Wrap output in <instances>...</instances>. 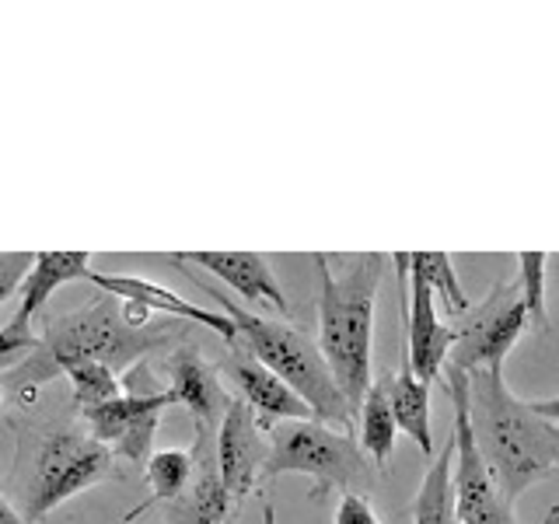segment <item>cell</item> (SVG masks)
<instances>
[{"label":"cell","mask_w":559,"mask_h":524,"mask_svg":"<svg viewBox=\"0 0 559 524\" xmlns=\"http://www.w3.org/2000/svg\"><path fill=\"white\" fill-rule=\"evenodd\" d=\"M319 273V349L336 378L349 409H360L371 374V340H374V301L384 276V255H354L343 273H332L322 252L311 255Z\"/></svg>","instance_id":"7a4b0ae2"},{"label":"cell","mask_w":559,"mask_h":524,"mask_svg":"<svg viewBox=\"0 0 559 524\" xmlns=\"http://www.w3.org/2000/svg\"><path fill=\"white\" fill-rule=\"evenodd\" d=\"M87 284H95L102 294L116 297V301L122 305V311H127V319L133 325H144L147 314H171V319H186V322H197L203 329H210L214 336H221L227 346H238V329L235 322L227 319L224 311H210V308H200L186 301L182 294H175L171 287H162L154 284V279H144V276H127V273H98L92 270L87 273Z\"/></svg>","instance_id":"30bf717a"},{"label":"cell","mask_w":559,"mask_h":524,"mask_svg":"<svg viewBox=\"0 0 559 524\" xmlns=\"http://www.w3.org/2000/svg\"><path fill=\"white\" fill-rule=\"evenodd\" d=\"M546 273L549 255L546 252H518V284L524 308H528V325L549 332V308H546Z\"/></svg>","instance_id":"603a6c76"},{"label":"cell","mask_w":559,"mask_h":524,"mask_svg":"<svg viewBox=\"0 0 559 524\" xmlns=\"http://www.w3.org/2000/svg\"><path fill=\"white\" fill-rule=\"evenodd\" d=\"M549 259H552V255H549ZM552 262H559V255H556V259H552Z\"/></svg>","instance_id":"1f68e13d"},{"label":"cell","mask_w":559,"mask_h":524,"mask_svg":"<svg viewBox=\"0 0 559 524\" xmlns=\"http://www.w3.org/2000/svg\"><path fill=\"white\" fill-rule=\"evenodd\" d=\"M171 266H179L186 276H192L210 297H214V301L224 308L227 319L235 322L241 346L249 349L266 371H273L280 381H284L290 392H297V398L305 402L319 424H329V427L349 433V427H354V409L346 406V398L340 392L336 378H332V371H329L319 343H311L301 329H294L287 322L259 319V314L245 311L224 290H214L210 284H203L186 262H171Z\"/></svg>","instance_id":"3957f363"},{"label":"cell","mask_w":559,"mask_h":524,"mask_svg":"<svg viewBox=\"0 0 559 524\" xmlns=\"http://www.w3.org/2000/svg\"><path fill=\"white\" fill-rule=\"evenodd\" d=\"M270 441V458L262 479L301 472L314 479V497L340 489V493H360L371 483V468L360 444L349 433L319 424V419H284L276 424Z\"/></svg>","instance_id":"277c9868"},{"label":"cell","mask_w":559,"mask_h":524,"mask_svg":"<svg viewBox=\"0 0 559 524\" xmlns=\"http://www.w3.org/2000/svg\"><path fill=\"white\" fill-rule=\"evenodd\" d=\"M454 343L448 364L451 371L476 374L486 367H503L507 354L528 329V308H524L518 276H500L479 305H468L465 314H459Z\"/></svg>","instance_id":"8992f818"},{"label":"cell","mask_w":559,"mask_h":524,"mask_svg":"<svg viewBox=\"0 0 559 524\" xmlns=\"http://www.w3.org/2000/svg\"><path fill=\"white\" fill-rule=\"evenodd\" d=\"M39 340L49 349L52 371H60L63 364L74 360H98L119 371V367H130L136 357H144L157 343L154 332H147L144 325H133L122 305L109 294L74 314H63Z\"/></svg>","instance_id":"5b68a950"},{"label":"cell","mask_w":559,"mask_h":524,"mask_svg":"<svg viewBox=\"0 0 559 524\" xmlns=\"http://www.w3.org/2000/svg\"><path fill=\"white\" fill-rule=\"evenodd\" d=\"M441 378L454 413L451 486H454V514H459V524H514V507L500 497L497 483L489 479L483 454L476 448V433H472L468 424V374L444 367Z\"/></svg>","instance_id":"ba28073f"},{"label":"cell","mask_w":559,"mask_h":524,"mask_svg":"<svg viewBox=\"0 0 559 524\" xmlns=\"http://www.w3.org/2000/svg\"><path fill=\"white\" fill-rule=\"evenodd\" d=\"M92 273V252L84 249H67V252H32V266L22 279V308H17L14 319L35 322V314L46 311L49 297L57 294L63 284H74V279H87Z\"/></svg>","instance_id":"e0dca14e"},{"label":"cell","mask_w":559,"mask_h":524,"mask_svg":"<svg viewBox=\"0 0 559 524\" xmlns=\"http://www.w3.org/2000/svg\"><path fill=\"white\" fill-rule=\"evenodd\" d=\"M168 262H186V266H203L206 273L221 276L235 294H241L245 301L273 308L280 314H287V294L280 287L276 273L270 270V262L259 252H168Z\"/></svg>","instance_id":"9a60e30c"},{"label":"cell","mask_w":559,"mask_h":524,"mask_svg":"<svg viewBox=\"0 0 559 524\" xmlns=\"http://www.w3.org/2000/svg\"><path fill=\"white\" fill-rule=\"evenodd\" d=\"M336 524H381V517L364 493H343L336 507Z\"/></svg>","instance_id":"4316f807"},{"label":"cell","mask_w":559,"mask_h":524,"mask_svg":"<svg viewBox=\"0 0 559 524\" xmlns=\"http://www.w3.org/2000/svg\"><path fill=\"white\" fill-rule=\"evenodd\" d=\"M468 424L489 479L507 503L559 468V424L532 409L503 381V367L468 374Z\"/></svg>","instance_id":"6da1fadb"},{"label":"cell","mask_w":559,"mask_h":524,"mask_svg":"<svg viewBox=\"0 0 559 524\" xmlns=\"http://www.w3.org/2000/svg\"><path fill=\"white\" fill-rule=\"evenodd\" d=\"M214 437V430H197V444L189 451L192 476L182 493L168 503V524H227L231 500L221 483Z\"/></svg>","instance_id":"5bb4252c"},{"label":"cell","mask_w":559,"mask_h":524,"mask_svg":"<svg viewBox=\"0 0 559 524\" xmlns=\"http://www.w3.org/2000/svg\"><path fill=\"white\" fill-rule=\"evenodd\" d=\"M0 524H28V521H25V514H17L14 507L0 497Z\"/></svg>","instance_id":"f1b7e54d"},{"label":"cell","mask_w":559,"mask_h":524,"mask_svg":"<svg viewBox=\"0 0 559 524\" xmlns=\"http://www.w3.org/2000/svg\"><path fill=\"white\" fill-rule=\"evenodd\" d=\"M262 524H276V511H273V503H270V500L262 503Z\"/></svg>","instance_id":"f546056e"},{"label":"cell","mask_w":559,"mask_h":524,"mask_svg":"<svg viewBox=\"0 0 559 524\" xmlns=\"http://www.w3.org/2000/svg\"><path fill=\"white\" fill-rule=\"evenodd\" d=\"M214 448H217L221 483L227 489V500L235 507L255 489V483L262 479V468H266V458H270V437L259 427V419L252 416V409L245 406L241 398L227 402V409L217 424Z\"/></svg>","instance_id":"8fae6325"},{"label":"cell","mask_w":559,"mask_h":524,"mask_svg":"<svg viewBox=\"0 0 559 524\" xmlns=\"http://www.w3.org/2000/svg\"><path fill=\"white\" fill-rule=\"evenodd\" d=\"M60 371L70 378L74 402L81 409L102 406V402L122 395V381L116 378V371H112V367L98 364V360H74V364H63Z\"/></svg>","instance_id":"7402d4cb"},{"label":"cell","mask_w":559,"mask_h":524,"mask_svg":"<svg viewBox=\"0 0 559 524\" xmlns=\"http://www.w3.org/2000/svg\"><path fill=\"white\" fill-rule=\"evenodd\" d=\"M28 266H32V252H0V305L22 287Z\"/></svg>","instance_id":"484cf974"},{"label":"cell","mask_w":559,"mask_h":524,"mask_svg":"<svg viewBox=\"0 0 559 524\" xmlns=\"http://www.w3.org/2000/svg\"><path fill=\"white\" fill-rule=\"evenodd\" d=\"M144 468H147V483L154 489L151 500L171 503L175 497L182 493L189 476H192V454L182 451V448H165V451H154Z\"/></svg>","instance_id":"cb8c5ba5"},{"label":"cell","mask_w":559,"mask_h":524,"mask_svg":"<svg viewBox=\"0 0 559 524\" xmlns=\"http://www.w3.org/2000/svg\"><path fill=\"white\" fill-rule=\"evenodd\" d=\"M542 524H559V507H549L546 517H542Z\"/></svg>","instance_id":"4dcf8cb0"},{"label":"cell","mask_w":559,"mask_h":524,"mask_svg":"<svg viewBox=\"0 0 559 524\" xmlns=\"http://www.w3.org/2000/svg\"><path fill=\"white\" fill-rule=\"evenodd\" d=\"M116 468V454L98 444L92 433L78 430H57L46 437L39 448V462H35V479L28 489L25 521H43L60 503L74 500L95 483L109 479Z\"/></svg>","instance_id":"52a82bcc"},{"label":"cell","mask_w":559,"mask_h":524,"mask_svg":"<svg viewBox=\"0 0 559 524\" xmlns=\"http://www.w3.org/2000/svg\"><path fill=\"white\" fill-rule=\"evenodd\" d=\"M165 406H171L168 392H127L102 402V406L81 409L87 419V433L95 437L98 444H105L119 458H127L130 465H147L154 454V433L162 424Z\"/></svg>","instance_id":"9c48e42d"},{"label":"cell","mask_w":559,"mask_h":524,"mask_svg":"<svg viewBox=\"0 0 559 524\" xmlns=\"http://www.w3.org/2000/svg\"><path fill=\"white\" fill-rule=\"evenodd\" d=\"M402 322H406V360L413 367V374L419 381H437L448 364L451 343H454V329L441 322L437 314V301L424 279L409 276V290L402 287Z\"/></svg>","instance_id":"7c38bea8"},{"label":"cell","mask_w":559,"mask_h":524,"mask_svg":"<svg viewBox=\"0 0 559 524\" xmlns=\"http://www.w3.org/2000/svg\"><path fill=\"white\" fill-rule=\"evenodd\" d=\"M168 398L171 406H182L192 416L197 430H217L221 416L227 409V392L221 384V374L214 371L197 346H182L168 357Z\"/></svg>","instance_id":"4fadbf2b"},{"label":"cell","mask_w":559,"mask_h":524,"mask_svg":"<svg viewBox=\"0 0 559 524\" xmlns=\"http://www.w3.org/2000/svg\"><path fill=\"white\" fill-rule=\"evenodd\" d=\"M224 371L231 374L235 389L241 392V402L252 409V416L259 419V427L266 433L276 424H284V419H314L311 409L297 398V392H290L273 371H266L249 349H241V343L231 349Z\"/></svg>","instance_id":"2e32d148"},{"label":"cell","mask_w":559,"mask_h":524,"mask_svg":"<svg viewBox=\"0 0 559 524\" xmlns=\"http://www.w3.org/2000/svg\"><path fill=\"white\" fill-rule=\"evenodd\" d=\"M43 340L39 332L32 329V322H22V319H11L8 325H0V371L17 360H25L32 349H39Z\"/></svg>","instance_id":"d4e9b609"},{"label":"cell","mask_w":559,"mask_h":524,"mask_svg":"<svg viewBox=\"0 0 559 524\" xmlns=\"http://www.w3.org/2000/svg\"><path fill=\"white\" fill-rule=\"evenodd\" d=\"M532 409L538 413V416H546L549 424H559V395H552V398H538V402H532Z\"/></svg>","instance_id":"83f0119b"},{"label":"cell","mask_w":559,"mask_h":524,"mask_svg":"<svg viewBox=\"0 0 559 524\" xmlns=\"http://www.w3.org/2000/svg\"><path fill=\"white\" fill-rule=\"evenodd\" d=\"M406 259H409V276L424 279L433 294V301L441 297L451 314L468 311L472 301L459 284V273H454V262L448 252H406Z\"/></svg>","instance_id":"44dd1931"},{"label":"cell","mask_w":559,"mask_h":524,"mask_svg":"<svg viewBox=\"0 0 559 524\" xmlns=\"http://www.w3.org/2000/svg\"><path fill=\"white\" fill-rule=\"evenodd\" d=\"M227 524H231V521H227Z\"/></svg>","instance_id":"d6a6232c"},{"label":"cell","mask_w":559,"mask_h":524,"mask_svg":"<svg viewBox=\"0 0 559 524\" xmlns=\"http://www.w3.org/2000/svg\"><path fill=\"white\" fill-rule=\"evenodd\" d=\"M384 381V395H389V406L395 416V427L409 437V441L427 454H433V437H430V384L419 381L413 374V367L406 360V349H402L399 371L395 374H381Z\"/></svg>","instance_id":"ac0fdd59"},{"label":"cell","mask_w":559,"mask_h":524,"mask_svg":"<svg viewBox=\"0 0 559 524\" xmlns=\"http://www.w3.org/2000/svg\"><path fill=\"white\" fill-rule=\"evenodd\" d=\"M451 458H454V444H451V437H448L444 451L430 462L424 483H419V489H416L413 524H459V514H454Z\"/></svg>","instance_id":"d6986e66"},{"label":"cell","mask_w":559,"mask_h":524,"mask_svg":"<svg viewBox=\"0 0 559 524\" xmlns=\"http://www.w3.org/2000/svg\"><path fill=\"white\" fill-rule=\"evenodd\" d=\"M360 451L371 458L378 468H384L392 462V451H395V437H399V427H395V416H392V406H389V395H384V381H374L371 389H367L364 402H360Z\"/></svg>","instance_id":"ffe728a7"}]
</instances>
